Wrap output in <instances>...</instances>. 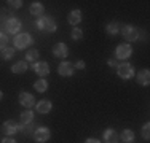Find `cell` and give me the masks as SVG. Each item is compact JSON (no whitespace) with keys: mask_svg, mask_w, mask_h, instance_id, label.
<instances>
[{"mask_svg":"<svg viewBox=\"0 0 150 143\" xmlns=\"http://www.w3.org/2000/svg\"><path fill=\"white\" fill-rule=\"evenodd\" d=\"M37 27H38V30H42V32L54 34L56 29H58V24H56V21L53 19V18L42 16V18H38V19H37Z\"/></svg>","mask_w":150,"mask_h":143,"instance_id":"obj_1","label":"cell"},{"mask_svg":"<svg viewBox=\"0 0 150 143\" xmlns=\"http://www.w3.org/2000/svg\"><path fill=\"white\" fill-rule=\"evenodd\" d=\"M117 73L121 80H129L134 76V67L129 62H123L120 65H117Z\"/></svg>","mask_w":150,"mask_h":143,"instance_id":"obj_2","label":"cell"},{"mask_svg":"<svg viewBox=\"0 0 150 143\" xmlns=\"http://www.w3.org/2000/svg\"><path fill=\"white\" fill-rule=\"evenodd\" d=\"M34 43L30 34H18L15 38V48L16 49H26Z\"/></svg>","mask_w":150,"mask_h":143,"instance_id":"obj_3","label":"cell"},{"mask_svg":"<svg viewBox=\"0 0 150 143\" xmlns=\"http://www.w3.org/2000/svg\"><path fill=\"white\" fill-rule=\"evenodd\" d=\"M34 138H35V142L37 143H46L51 138V132H50V129L48 127H37L34 130Z\"/></svg>","mask_w":150,"mask_h":143,"instance_id":"obj_4","label":"cell"},{"mask_svg":"<svg viewBox=\"0 0 150 143\" xmlns=\"http://www.w3.org/2000/svg\"><path fill=\"white\" fill-rule=\"evenodd\" d=\"M131 54H133V48H131V45H128V43H121V45H118V46H117V49H115L117 59L126 60Z\"/></svg>","mask_w":150,"mask_h":143,"instance_id":"obj_5","label":"cell"},{"mask_svg":"<svg viewBox=\"0 0 150 143\" xmlns=\"http://www.w3.org/2000/svg\"><path fill=\"white\" fill-rule=\"evenodd\" d=\"M121 35L126 41H136L139 38V30L134 26H125L121 29Z\"/></svg>","mask_w":150,"mask_h":143,"instance_id":"obj_6","label":"cell"},{"mask_svg":"<svg viewBox=\"0 0 150 143\" xmlns=\"http://www.w3.org/2000/svg\"><path fill=\"white\" fill-rule=\"evenodd\" d=\"M0 132H2L3 135H6V137H13V135L18 132V124L13 119H8V121H5V123L2 124Z\"/></svg>","mask_w":150,"mask_h":143,"instance_id":"obj_7","label":"cell"},{"mask_svg":"<svg viewBox=\"0 0 150 143\" xmlns=\"http://www.w3.org/2000/svg\"><path fill=\"white\" fill-rule=\"evenodd\" d=\"M74 70H75L74 64L69 62V60H62V62L59 64V67H58V73L61 75V76H72Z\"/></svg>","mask_w":150,"mask_h":143,"instance_id":"obj_8","label":"cell"},{"mask_svg":"<svg viewBox=\"0 0 150 143\" xmlns=\"http://www.w3.org/2000/svg\"><path fill=\"white\" fill-rule=\"evenodd\" d=\"M5 29H6L8 34L18 35V32H19V29H21V21L16 19V18H10V19H6V22H5Z\"/></svg>","mask_w":150,"mask_h":143,"instance_id":"obj_9","label":"cell"},{"mask_svg":"<svg viewBox=\"0 0 150 143\" xmlns=\"http://www.w3.org/2000/svg\"><path fill=\"white\" fill-rule=\"evenodd\" d=\"M19 103L23 107H26V110H30L35 105V97L29 92H21L19 94Z\"/></svg>","mask_w":150,"mask_h":143,"instance_id":"obj_10","label":"cell"},{"mask_svg":"<svg viewBox=\"0 0 150 143\" xmlns=\"http://www.w3.org/2000/svg\"><path fill=\"white\" fill-rule=\"evenodd\" d=\"M53 54H54V57L64 59V57L69 56V48H67V45H64V43H56V45L53 46Z\"/></svg>","mask_w":150,"mask_h":143,"instance_id":"obj_11","label":"cell"},{"mask_svg":"<svg viewBox=\"0 0 150 143\" xmlns=\"http://www.w3.org/2000/svg\"><path fill=\"white\" fill-rule=\"evenodd\" d=\"M34 72L38 75V76H46V75L50 73V65L48 62H35L34 64Z\"/></svg>","mask_w":150,"mask_h":143,"instance_id":"obj_12","label":"cell"},{"mask_svg":"<svg viewBox=\"0 0 150 143\" xmlns=\"http://www.w3.org/2000/svg\"><path fill=\"white\" fill-rule=\"evenodd\" d=\"M35 110L40 114H46L53 110V103L50 100H40L38 103H35Z\"/></svg>","mask_w":150,"mask_h":143,"instance_id":"obj_13","label":"cell"},{"mask_svg":"<svg viewBox=\"0 0 150 143\" xmlns=\"http://www.w3.org/2000/svg\"><path fill=\"white\" fill-rule=\"evenodd\" d=\"M102 138H104V143H117L118 142V134H117V130L109 127V129H105Z\"/></svg>","mask_w":150,"mask_h":143,"instance_id":"obj_14","label":"cell"},{"mask_svg":"<svg viewBox=\"0 0 150 143\" xmlns=\"http://www.w3.org/2000/svg\"><path fill=\"white\" fill-rule=\"evenodd\" d=\"M137 84H141V86H149V83H150V72L147 70V69H144V70H141L137 73Z\"/></svg>","mask_w":150,"mask_h":143,"instance_id":"obj_15","label":"cell"},{"mask_svg":"<svg viewBox=\"0 0 150 143\" xmlns=\"http://www.w3.org/2000/svg\"><path fill=\"white\" fill-rule=\"evenodd\" d=\"M67 21H69V24H72V26L77 27L78 24L81 22V11L80 10H72V11L69 13V16H67Z\"/></svg>","mask_w":150,"mask_h":143,"instance_id":"obj_16","label":"cell"},{"mask_svg":"<svg viewBox=\"0 0 150 143\" xmlns=\"http://www.w3.org/2000/svg\"><path fill=\"white\" fill-rule=\"evenodd\" d=\"M27 69H29V65H27L26 60H19V62H16L15 65L11 67V72L16 75H21V73H26Z\"/></svg>","mask_w":150,"mask_h":143,"instance_id":"obj_17","label":"cell"},{"mask_svg":"<svg viewBox=\"0 0 150 143\" xmlns=\"http://www.w3.org/2000/svg\"><path fill=\"white\" fill-rule=\"evenodd\" d=\"M34 123H29V124H18V132H23L24 135H34V130H35Z\"/></svg>","mask_w":150,"mask_h":143,"instance_id":"obj_18","label":"cell"},{"mask_svg":"<svg viewBox=\"0 0 150 143\" xmlns=\"http://www.w3.org/2000/svg\"><path fill=\"white\" fill-rule=\"evenodd\" d=\"M32 119H34V111L30 110H26L19 114V124H29L32 123Z\"/></svg>","mask_w":150,"mask_h":143,"instance_id":"obj_19","label":"cell"},{"mask_svg":"<svg viewBox=\"0 0 150 143\" xmlns=\"http://www.w3.org/2000/svg\"><path fill=\"white\" fill-rule=\"evenodd\" d=\"M43 11H45V6L40 2H34L30 5V14H34V16H42Z\"/></svg>","mask_w":150,"mask_h":143,"instance_id":"obj_20","label":"cell"},{"mask_svg":"<svg viewBox=\"0 0 150 143\" xmlns=\"http://www.w3.org/2000/svg\"><path fill=\"white\" fill-rule=\"evenodd\" d=\"M38 57H40V53L38 49H29L26 53V62H38Z\"/></svg>","mask_w":150,"mask_h":143,"instance_id":"obj_21","label":"cell"},{"mask_svg":"<svg viewBox=\"0 0 150 143\" xmlns=\"http://www.w3.org/2000/svg\"><path fill=\"white\" fill-rule=\"evenodd\" d=\"M34 89L37 92H46V89H48V83H46V80H43V78H40V80H37L34 83Z\"/></svg>","mask_w":150,"mask_h":143,"instance_id":"obj_22","label":"cell"},{"mask_svg":"<svg viewBox=\"0 0 150 143\" xmlns=\"http://www.w3.org/2000/svg\"><path fill=\"white\" fill-rule=\"evenodd\" d=\"M134 137H136V135H134V132L131 130V129H125V130L121 132V135H120V138L125 143H131V142L134 140Z\"/></svg>","mask_w":150,"mask_h":143,"instance_id":"obj_23","label":"cell"},{"mask_svg":"<svg viewBox=\"0 0 150 143\" xmlns=\"http://www.w3.org/2000/svg\"><path fill=\"white\" fill-rule=\"evenodd\" d=\"M105 30H107V34L109 35H117L118 34V22H115V21H112V22H109L105 26Z\"/></svg>","mask_w":150,"mask_h":143,"instance_id":"obj_24","label":"cell"},{"mask_svg":"<svg viewBox=\"0 0 150 143\" xmlns=\"http://www.w3.org/2000/svg\"><path fill=\"white\" fill-rule=\"evenodd\" d=\"M70 37L74 38V40H81L83 38V30L81 29H78V27H75V29H72V32H70Z\"/></svg>","mask_w":150,"mask_h":143,"instance_id":"obj_25","label":"cell"},{"mask_svg":"<svg viewBox=\"0 0 150 143\" xmlns=\"http://www.w3.org/2000/svg\"><path fill=\"white\" fill-rule=\"evenodd\" d=\"M15 54H16L15 49H13V48H8V46H6V48L3 49V53H2V57H3L5 60H10L13 56H15Z\"/></svg>","mask_w":150,"mask_h":143,"instance_id":"obj_26","label":"cell"},{"mask_svg":"<svg viewBox=\"0 0 150 143\" xmlns=\"http://www.w3.org/2000/svg\"><path fill=\"white\" fill-rule=\"evenodd\" d=\"M142 138L144 140H150V124L145 123L144 127H142Z\"/></svg>","mask_w":150,"mask_h":143,"instance_id":"obj_27","label":"cell"},{"mask_svg":"<svg viewBox=\"0 0 150 143\" xmlns=\"http://www.w3.org/2000/svg\"><path fill=\"white\" fill-rule=\"evenodd\" d=\"M6 43H8V37H6V34L0 32V49H2V51L6 48Z\"/></svg>","mask_w":150,"mask_h":143,"instance_id":"obj_28","label":"cell"},{"mask_svg":"<svg viewBox=\"0 0 150 143\" xmlns=\"http://www.w3.org/2000/svg\"><path fill=\"white\" fill-rule=\"evenodd\" d=\"M6 3H8L11 8H15V10H18V8H21V6H23V2H21V0H8Z\"/></svg>","mask_w":150,"mask_h":143,"instance_id":"obj_29","label":"cell"},{"mask_svg":"<svg viewBox=\"0 0 150 143\" xmlns=\"http://www.w3.org/2000/svg\"><path fill=\"white\" fill-rule=\"evenodd\" d=\"M85 65H86V64H85V60H81V59H80V60H77V62L74 64V67H77L78 70H83V69H85Z\"/></svg>","mask_w":150,"mask_h":143,"instance_id":"obj_30","label":"cell"},{"mask_svg":"<svg viewBox=\"0 0 150 143\" xmlns=\"http://www.w3.org/2000/svg\"><path fill=\"white\" fill-rule=\"evenodd\" d=\"M2 143H16V140H15L13 137H5V138L2 140Z\"/></svg>","mask_w":150,"mask_h":143,"instance_id":"obj_31","label":"cell"},{"mask_svg":"<svg viewBox=\"0 0 150 143\" xmlns=\"http://www.w3.org/2000/svg\"><path fill=\"white\" fill-rule=\"evenodd\" d=\"M85 143H101L98 140V138H86V140H85Z\"/></svg>","mask_w":150,"mask_h":143,"instance_id":"obj_32","label":"cell"},{"mask_svg":"<svg viewBox=\"0 0 150 143\" xmlns=\"http://www.w3.org/2000/svg\"><path fill=\"white\" fill-rule=\"evenodd\" d=\"M109 65H110V67H117V62H115L113 59H110V60H109Z\"/></svg>","mask_w":150,"mask_h":143,"instance_id":"obj_33","label":"cell"},{"mask_svg":"<svg viewBox=\"0 0 150 143\" xmlns=\"http://www.w3.org/2000/svg\"><path fill=\"white\" fill-rule=\"evenodd\" d=\"M2 99H3V92L0 91V100H2Z\"/></svg>","mask_w":150,"mask_h":143,"instance_id":"obj_34","label":"cell"}]
</instances>
